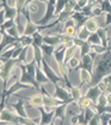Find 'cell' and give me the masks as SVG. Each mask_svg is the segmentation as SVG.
Masks as SVG:
<instances>
[{"mask_svg": "<svg viewBox=\"0 0 111 125\" xmlns=\"http://www.w3.org/2000/svg\"><path fill=\"white\" fill-rule=\"evenodd\" d=\"M105 97H106V104H108V106H111V92L105 93Z\"/></svg>", "mask_w": 111, "mask_h": 125, "instance_id": "cell-44", "label": "cell"}, {"mask_svg": "<svg viewBox=\"0 0 111 125\" xmlns=\"http://www.w3.org/2000/svg\"><path fill=\"white\" fill-rule=\"evenodd\" d=\"M106 49H108V48H105V47L102 46V45H91V51H93L97 54H102V53H104Z\"/></svg>", "mask_w": 111, "mask_h": 125, "instance_id": "cell-36", "label": "cell"}, {"mask_svg": "<svg viewBox=\"0 0 111 125\" xmlns=\"http://www.w3.org/2000/svg\"><path fill=\"white\" fill-rule=\"evenodd\" d=\"M0 9L4 10L5 12V19H16L17 15V9L15 6H11L7 0H1V5H0Z\"/></svg>", "mask_w": 111, "mask_h": 125, "instance_id": "cell-10", "label": "cell"}, {"mask_svg": "<svg viewBox=\"0 0 111 125\" xmlns=\"http://www.w3.org/2000/svg\"><path fill=\"white\" fill-rule=\"evenodd\" d=\"M69 93H71V96H72L73 101L77 102L80 97L82 96V88H80L79 85H78V87H73V85H72V87L69 88Z\"/></svg>", "mask_w": 111, "mask_h": 125, "instance_id": "cell-23", "label": "cell"}, {"mask_svg": "<svg viewBox=\"0 0 111 125\" xmlns=\"http://www.w3.org/2000/svg\"><path fill=\"white\" fill-rule=\"evenodd\" d=\"M5 22V12L2 9H0V25H2Z\"/></svg>", "mask_w": 111, "mask_h": 125, "instance_id": "cell-43", "label": "cell"}, {"mask_svg": "<svg viewBox=\"0 0 111 125\" xmlns=\"http://www.w3.org/2000/svg\"><path fill=\"white\" fill-rule=\"evenodd\" d=\"M90 81H91V73H88L86 70H80V88H82L85 84H88Z\"/></svg>", "mask_w": 111, "mask_h": 125, "instance_id": "cell-24", "label": "cell"}, {"mask_svg": "<svg viewBox=\"0 0 111 125\" xmlns=\"http://www.w3.org/2000/svg\"><path fill=\"white\" fill-rule=\"evenodd\" d=\"M100 39V42H102V46H104L105 48H108V30L103 27L98 28V30L95 31Z\"/></svg>", "mask_w": 111, "mask_h": 125, "instance_id": "cell-22", "label": "cell"}, {"mask_svg": "<svg viewBox=\"0 0 111 125\" xmlns=\"http://www.w3.org/2000/svg\"><path fill=\"white\" fill-rule=\"evenodd\" d=\"M86 41H87L88 43H91V45H102L100 39H99V36H98L97 32H91Z\"/></svg>", "mask_w": 111, "mask_h": 125, "instance_id": "cell-30", "label": "cell"}, {"mask_svg": "<svg viewBox=\"0 0 111 125\" xmlns=\"http://www.w3.org/2000/svg\"><path fill=\"white\" fill-rule=\"evenodd\" d=\"M111 73V48H108L104 53L97 54L93 59V70L91 81L87 87H95L102 79Z\"/></svg>", "mask_w": 111, "mask_h": 125, "instance_id": "cell-1", "label": "cell"}, {"mask_svg": "<svg viewBox=\"0 0 111 125\" xmlns=\"http://www.w3.org/2000/svg\"><path fill=\"white\" fill-rule=\"evenodd\" d=\"M43 43L50 46H59L60 43V35L59 34H51V35H43Z\"/></svg>", "mask_w": 111, "mask_h": 125, "instance_id": "cell-16", "label": "cell"}, {"mask_svg": "<svg viewBox=\"0 0 111 125\" xmlns=\"http://www.w3.org/2000/svg\"><path fill=\"white\" fill-rule=\"evenodd\" d=\"M87 125H100V118H99V114L95 113V115H93V118L88 122V124Z\"/></svg>", "mask_w": 111, "mask_h": 125, "instance_id": "cell-38", "label": "cell"}, {"mask_svg": "<svg viewBox=\"0 0 111 125\" xmlns=\"http://www.w3.org/2000/svg\"><path fill=\"white\" fill-rule=\"evenodd\" d=\"M40 49H41V52H42L43 58H46L48 60V58L53 57V53H54V51H55V46H50V45L43 43L42 46L40 47Z\"/></svg>", "mask_w": 111, "mask_h": 125, "instance_id": "cell-21", "label": "cell"}, {"mask_svg": "<svg viewBox=\"0 0 111 125\" xmlns=\"http://www.w3.org/2000/svg\"><path fill=\"white\" fill-rule=\"evenodd\" d=\"M42 71L44 72V75L47 76V78L49 79V82H51L54 85H56V84H59V82H63V78H62V76L59 73H56L50 66H49V62H48V60L46 59V58H43L42 59Z\"/></svg>", "mask_w": 111, "mask_h": 125, "instance_id": "cell-3", "label": "cell"}, {"mask_svg": "<svg viewBox=\"0 0 111 125\" xmlns=\"http://www.w3.org/2000/svg\"><path fill=\"white\" fill-rule=\"evenodd\" d=\"M79 53V47H77V46H71V47H67L66 48V53H64V65L67 66L68 65V62L73 58V57H77V58H79L80 59V55L78 54Z\"/></svg>", "mask_w": 111, "mask_h": 125, "instance_id": "cell-13", "label": "cell"}, {"mask_svg": "<svg viewBox=\"0 0 111 125\" xmlns=\"http://www.w3.org/2000/svg\"><path fill=\"white\" fill-rule=\"evenodd\" d=\"M79 62H80V59L79 58H77V57H73L69 62H68V67L69 69H72V70H77L78 69V65H79Z\"/></svg>", "mask_w": 111, "mask_h": 125, "instance_id": "cell-35", "label": "cell"}, {"mask_svg": "<svg viewBox=\"0 0 111 125\" xmlns=\"http://www.w3.org/2000/svg\"><path fill=\"white\" fill-rule=\"evenodd\" d=\"M15 25H16V21H15V19H5L4 24L0 25V29L6 31L7 29H10V28H12V27H15Z\"/></svg>", "mask_w": 111, "mask_h": 125, "instance_id": "cell-33", "label": "cell"}, {"mask_svg": "<svg viewBox=\"0 0 111 125\" xmlns=\"http://www.w3.org/2000/svg\"><path fill=\"white\" fill-rule=\"evenodd\" d=\"M108 125H111V119L109 120V123H108Z\"/></svg>", "mask_w": 111, "mask_h": 125, "instance_id": "cell-46", "label": "cell"}, {"mask_svg": "<svg viewBox=\"0 0 111 125\" xmlns=\"http://www.w3.org/2000/svg\"><path fill=\"white\" fill-rule=\"evenodd\" d=\"M32 88H33V87L30 85V84L20 83L18 79H16V81L10 85V88H8V89L2 90V93L0 94V111H2V109L5 108L6 101H7V99H8L11 95L17 94V92H19L20 89H32ZM33 89H35V88H33Z\"/></svg>", "mask_w": 111, "mask_h": 125, "instance_id": "cell-2", "label": "cell"}, {"mask_svg": "<svg viewBox=\"0 0 111 125\" xmlns=\"http://www.w3.org/2000/svg\"><path fill=\"white\" fill-rule=\"evenodd\" d=\"M55 4H56V0H47V2H46V13L38 22H36L37 25H46V24L49 23V21L55 18V16H54Z\"/></svg>", "mask_w": 111, "mask_h": 125, "instance_id": "cell-5", "label": "cell"}, {"mask_svg": "<svg viewBox=\"0 0 111 125\" xmlns=\"http://www.w3.org/2000/svg\"><path fill=\"white\" fill-rule=\"evenodd\" d=\"M35 79H36V82H37L40 85H42V84H44V83H48V82H49V79L47 78V76L44 75V72H43L42 69H40V67H36Z\"/></svg>", "mask_w": 111, "mask_h": 125, "instance_id": "cell-20", "label": "cell"}, {"mask_svg": "<svg viewBox=\"0 0 111 125\" xmlns=\"http://www.w3.org/2000/svg\"><path fill=\"white\" fill-rule=\"evenodd\" d=\"M66 4H67V0H56V4H55V12H54L55 18L64 10Z\"/></svg>", "mask_w": 111, "mask_h": 125, "instance_id": "cell-27", "label": "cell"}, {"mask_svg": "<svg viewBox=\"0 0 111 125\" xmlns=\"http://www.w3.org/2000/svg\"><path fill=\"white\" fill-rule=\"evenodd\" d=\"M0 31H1V30H0Z\"/></svg>", "mask_w": 111, "mask_h": 125, "instance_id": "cell-50", "label": "cell"}, {"mask_svg": "<svg viewBox=\"0 0 111 125\" xmlns=\"http://www.w3.org/2000/svg\"><path fill=\"white\" fill-rule=\"evenodd\" d=\"M77 106L79 107L80 111H84V109L88 108V107H93V104L91 102L90 99H87L85 95H82L79 100L77 101Z\"/></svg>", "mask_w": 111, "mask_h": 125, "instance_id": "cell-18", "label": "cell"}, {"mask_svg": "<svg viewBox=\"0 0 111 125\" xmlns=\"http://www.w3.org/2000/svg\"><path fill=\"white\" fill-rule=\"evenodd\" d=\"M54 88H55V92H54V95H53V96H54L55 99H59L60 101H62L63 104H67V105L74 102L73 99H72V96H71V93H69L67 89L60 87L59 84L54 85Z\"/></svg>", "mask_w": 111, "mask_h": 125, "instance_id": "cell-7", "label": "cell"}, {"mask_svg": "<svg viewBox=\"0 0 111 125\" xmlns=\"http://www.w3.org/2000/svg\"><path fill=\"white\" fill-rule=\"evenodd\" d=\"M23 99L28 100V101H29V105L32 106V107H35V108H38V107L43 106V96H42V93H41V92L33 94L30 97H23Z\"/></svg>", "mask_w": 111, "mask_h": 125, "instance_id": "cell-12", "label": "cell"}, {"mask_svg": "<svg viewBox=\"0 0 111 125\" xmlns=\"http://www.w3.org/2000/svg\"><path fill=\"white\" fill-rule=\"evenodd\" d=\"M18 97H20V96H18ZM24 106H25V104H24V101H22V97L19 99L18 102H16V104H11V107L15 109L16 114H18L19 117H23V118H29L28 114L25 113Z\"/></svg>", "mask_w": 111, "mask_h": 125, "instance_id": "cell-15", "label": "cell"}, {"mask_svg": "<svg viewBox=\"0 0 111 125\" xmlns=\"http://www.w3.org/2000/svg\"><path fill=\"white\" fill-rule=\"evenodd\" d=\"M100 10L103 13H109L111 12V0H103L99 5Z\"/></svg>", "mask_w": 111, "mask_h": 125, "instance_id": "cell-31", "label": "cell"}, {"mask_svg": "<svg viewBox=\"0 0 111 125\" xmlns=\"http://www.w3.org/2000/svg\"><path fill=\"white\" fill-rule=\"evenodd\" d=\"M0 125H11V124L7 123V122H2V120H0Z\"/></svg>", "mask_w": 111, "mask_h": 125, "instance_id": "cell-45", "label": "cell"}, {"mask_svg": "<svg viewBox=\"0 0 111 125\" xmlns=\"http://www.w3.org/2000/svg\"><path fill=\"white\" fill-rule=\"evenodd\" d=\"M18 45L22 47H30L32 45V37L31 36H26V35H19Z\"/></svg>", "mask_w": 111, "mask_h": 125, "instance_id": "cell-26", "label": "cell"}, {"mask_svg": "<svg viewBox=\"0 0 111 125\" xmlns=\"http://www.w3.org/2000/svg\"><path fill=\"white\" fill-rule=\"evenodd\" d=\"M102 93H103V92L98 88V85H95V87H88V90H87V93L85 94V96H86L87 99H90L91 102L95 105Z\"/></svg>", "mask_w": 111, "mask_h": 125, "instance_id": "cell-14", "label": "cell"}, {"mask_svg": "<svg viewBox=\"0 0 111 125\" xmlns=\"http://www.w3.org/2000/svg\"><path fill=\"white\" fill-rule=\"evenodd\" d=\"M90 34H91L90 31L87 30L85 27H82V28L77 32V37L80 39V40H82V41H86V40H87V37L90 36Z\"/></svg>", "mask_w": 111, "mask_h": 125, "instance_id": "cell-32", "label": "cell"}, {"mask_svg": "<svg viewBox=\"0 0 111 125\" xmlns=\"http://www.w3.org/2000/svg\"><path fill=\"white\" fill-rule=\"evenodd\" d=\"M109 25H111V12L106 13V18H105V24H104V27H103V28H106V27H109Z\"/></svg>", "mask_w": 111, "mask_h": 125, "instance_id": "cell-42", "label": "cell"}, {"mask_svg": "<svg viewBox=\"0 0 111 125\" xmlns=\"http://www.w3.org/2000/svg\"><path fill=\"white\" fill-rule=\"evenodd\" d=\"M37 109H38V111H40V113H41L40 125H49L53 120H54V114H55L54 109H51V111H47L43 106L38 107Z\"/></svg>", "mask_w": 111, "mask_h": 125, "instance_id": "cell-9", "label": "cell"}, {"mask_svg": "<svg viewBox=\"0 0 111 125\" xmlns=\"http://www.w3.org/2000/svg\"><path fill=\"white\" fill-rule=\"evenodd\" d=\"M40 90H41L42 96H43V107L47 109V111H51V109H54L55 107H57V106H60V105H62V104H63V102H62V101H60L59 99H55L54 96L49 95V94L46 92V89H44L43 84L40 87Z\"/></svg>", "mask_w": 111, "mask_h": 125, "instance_id": "cell-4", "label": "cell"}, {"mask_svg": "<svg viewBox=\"0 0 111 125\" xmlns=\"http://www.w3.org/2000/svg\"><path fill=\"white\" fill-rule=\"evenodd\" d=\"M28 6V10H29V12H37L38 11V5L37 4H35V2H30V4H28L26 5Z\"/></svg>", "mask_w": 111, "mask_h": 125, "instance_id": "cell-40", "label": "cell"}, {"mask_svg": "<svg viewBox=\"0 0 111 125\" xmlns=\"http://www.w3.org/2000/svg\"><path fill=\"white\" fill-rule=\"evenodd\" d=\"M16 125H22V124H19V123H18V124H16Z\"/></svg>", "mask_w": 111, "mask_h": 125, "instance_id": "cell-48", "label": "cell"}, {"mask_svg": "<svg viewBox=\"0 0 111 125\" xmlns=\"http://www.w3.org/2000/svg\"><path fill=\"white\" fill-rule=\"evenodd\" d=\"M95 114V111L93 107H88V108L84 109V122H82V124L87 125L88 122L93 118Z\"/></svg>", "mask_w": 111, "mask_h": 125, "instance_id": "cell-25", "label": "cell"}, {"mask_svg": "<svg viewBox=\"0 0 111 125\" xmlns=\"http://www.w3.org/2000/svg\"><path fill=\"white\" fill-rule=\"evenodd\" d=\"M71 18L75 22V29H77V32L85 25V23H86V21H87V17L84 16L80 11H74V13L72 15Z\"/></svg>", "mask_w": 111, "mask_h": 125, "instance_id": "cell-11", "label": "cell"}, {"mask_svg": "<svg viewBox=\"0 0 111 125\" xmlns=\"http://www.w3.org/2000/svg\"><path fill=\"white\" fill-rule=\"evenodd\" d=\"M22 49H23V47L22 46H19V45L16 46L15 51H13V53H12V59H18V57H19V54H20Z\"/></svg>", "mask_w": 111, "mask_h": 125, "instance_id": "cell-39", "label": "cell"}, {"mask_svg": "<svg viewBox=\"0 0 111 125\" xmlns=\"http://www.w3.org/2000/svg\"><path fill=\"white\" fill-rule=\"evenodd\" d=\"M99 118H100V125H108L109 120L111 119V113L104 112V113L99 114Z\"/></svg>", "mask_w": 111, "mask_h": 125, "instance_id": "cell-34", "label": "cell"}, {"mask_svg": "<svg viewBox=\"0 0 111 125\" xmlns=\"http://www.w3.org/2000/svg\"><path fill=\"white\" fill-rule=\"evenodd\" d=\"M77 125H85V124H82V123H78Z\"/></svg>", "mask_w": 111, "mask_h": 125, "instance_id": "cell-47", "label": "cell"}, {"mask_svg": "<svg viewBox=\"0 0 111 125\" xmlns=\"http://www.w3.org/2000/svg\"><path fill=\"white\" fill-rule=\"evenodd\" d=\"M77 70H86L88 73L92 75V70H93V58H92L90 54H86V55L81 57Z\"/></svg>", "mask_w": 111, "mask_h": 125, "instance_id": "cell-8", "label": "cell"}, {"mask_svg": "<svg viewBox=\"0 0 111 125\" xmlns=\"http://www.w3.org/2000/svg\"><path fill=\"white\" fill-rule=\"evenodd\" d=\"M18 65V67L20 69V71H22V75H20V77H19V82L20 83H25V84H30V85H32L36 90H38L40 92V84L36 82V79H35V77H32L31 75L25 70V67H24V64L23 62H18L17 64Z\"/></svg>", "mask_w": 111, "mask_h": 125, "instance_id": "cell-6", "label": "cell"}, {"mask_svg": "<svg viewBox=\"0 0 111 125\" xmlns=\"http://www.w3.org/2000/svg\"><path fill=\"white\" fill-rule=\"evenodd\" d=\"M6 32L10 35V36H12V37H16V39H18L19 37V31H18V29H17V25H15V27H12V28H10V29H7L6 30Z\"/></svg>", "mask_w": 111, "mask_h": 125, "instance_id": "cell-37", "label": "cell"}, {"mask_svg": "<svg viewBox=\"0 0 111 125\" xmlns=\"http://www.w3.org/2000/svg\"><path fill=\"white\" fill-rule=\"evenodd\" d=\"M91 52V43H88L87 41H85L81 47H79V55L80 58L81 57H84V55H86V54H88Z\"/></svg>", "mask_w": 111, "mask_h": 125, "instance_id": "cell-29", "label": "cell"}, {"mask_svg": "<svg viewBox=\"0 0 111 125\" xmlns=\"http://www.w3.org/2000/svg\"><path fill=\"white\" fill-rule=\"evenodd\" d=\"M92 15H93V18H95L97 16L103 15V12H102V10H100V7H95V9L92 10Z\"/></svg>", "mask_w": 111, "mask_h": 125, "instance_id": "cell-41", "label": "cell"}, {"mask_svg": "<svg viewBox=\"0 0 111 125\" xmlns=\"http://www.w3.org/2000/svg\"><path fill=\"white\" fill-rule=\"evenodd\" d=\"M31 37H32V45H35L37 47H41L43 45V34L41 31L35 32Z\"/></svg>", "mask_w": 111, "mask_h": 125, "instance_id": "cell-28", "label": "cell"}, {"mask_svg": "<svg viewBox=\"0 0 111 125\" xmlns=\"http://www.w3.org/2000/svg\"><path fill=\"white\" fill-rule=\"evenodd\" d=\"M109 39H110V40H111V37H109Z\"/></svg>", "mask_w": 111, "mask_h": 125, "instance_id": "cell-49", "label": "cell"}, {"mask_svg": "<svg viewBox=\"0 0 111 125\" xmlns=\"http://www.w3.org/2000/svg\"><path fill=\"white\" fill-rule=\"evenodd\" d=\"M67 106H68L67 104H62V105H60V106H57V107L54 108V112H55V114H54V119L60 118L61 125H63L64 115H66V112H67Z\"/></svg>", "mask_w": 111, "mask_h": 125, "instance_id": "cell-17", "label": "cell"}, {"mask_svg": "<svg viewBox=\"0 0 111 125\" xmlns=\"http://www.w3.org/2000/svg\"><path fill=\"white\" fill-rule=\"evenodd\" d=\"M84 27L90 32H95V31L98 30V28H100V25L95 21V18H87V21H86V23H85Z\"/></svg>", "mask_w": 111, "mask_h": 125, "instance_id": "cell-19", "label": "cell"}]
</instances>
